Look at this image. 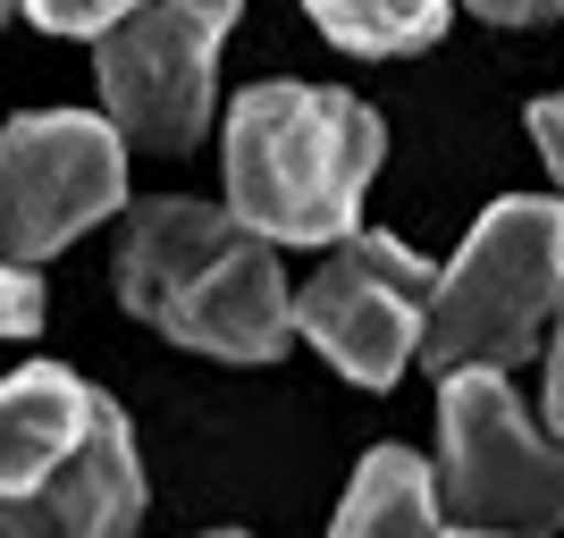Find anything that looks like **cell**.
<instances>
[{"label":"cell","instance_id":"6da1fadb","mask_svg":"<svg viewBox=\"0 0 564 538\" xmlns=\"http://www.w3.org/2000/svg\"><path fill=\"white\" fill-rule=\"evenodd\" d=\"M118 295L135 320L219 362H270L295 328V295L270 235H253L236 211L169 202V194L135 202L118 235Z\"/></svg>","mask_w":564,"mask_h":538},{"label":"cell","instance_id":"7a4b0ae2","mask_svg":"<svg viewBox=\"0 0 564 538\" xmlns=\"http://www.w3.org/2000/svg\"><path fill=\"white\" fill-rule=\"evenodd\" d=\"M379 168L371 101L337 85H253L228 110V202L270 244H346L362 235V186Z\"/></svg>","mask_w":564,"mask_h":538},{"label":"cell","instance_id":"3957f363","mask_svg":"<svg viewBox=\"0 0 564 538\" xmlns=\"http://www.w3.org/2000/svg\"><path fill=\"white\" fill-rule=\"evenodd\" d=\"M564 304V202L506 194L480 211L464 253L438 278V304L422 328V362L438 378L455 371H514L540 345L547 311Z\"/></svg>","mask_w":564,"mask_h":538},{"label":"cell","instance_id":"277c9868","mask_svg":"<svg viewBox=\"0 0 564 538\" xmlns=\"http://www.w3.org/2000/svg\"><path fill=\"white\" fill-rule=\"evenodd\" d=\"M245 0H143L135 18H118L94 43L101 110L118 143L143 152H186L212 118V59Z\"/></svg>","mask_w":564,"mask_h":538},{"label":"cell","instance_id":"5b68a950","mask_svg":"<svg viewBox=\"0 0 564 538\" xmlns=\"http://www.w3.org/2000/svg\"><path fill=\"white\" fill-rule=\"evenodd\" d=\"M127 202V143L110 118L43 110L0 127V261L34 270Z\"/></svg>","mask_w":564,"mask_h":538},{"label":"cell","instance_id":"8992f818","mask_svg":"<svg viewBox=\"0 0 564 538\" xmlns=\"http://www.w3.org/2000/svg\"><path fill=\"white\" fill-rule=\"evenodd\" d=\"M447 514L464 530H522L540 538L564 521V438H540L514 404L506 371H455L447 396Z\"/></svg>","mask_w":564,"mask_h":538},{"label":"cell","instance_id":"52a82bcc","mask_svg":"<svg viewBox=\"0 0 564 538\" xmlns=\"http://www.w3.org/2000/svg\"><path fill=\"white\" fill-rule=\"evenodd\" d=\"M430 304H438V270L397 235H346L295 295V328L329 353L354 387H397L404 362L422 353Z\"/></svg>","mask_w":564,"mask_h":538},{"label":"cell","instance_id":"ba28073f","mask_svg":"<svg viewBox=\"0 0 564 538\" xmlns=\"http://www.w3.org/2000/svg\"><path fill=\"white\" fill-rule=\"evenodd\" d=\"M143 521V463L127 421H101L43 488L0 505V538H127Z\"/></svg>","mask_w":564,"mask_h":538},{"label":"cell","instance_id":"9c48e42d","mask_svg":"<svg viewBox=\"0 0 564 538\" xmlns=\"http://www.w3.org/2000/svg\"><path fill=\"white\" fill-rule=\"evenodd\" d=\"M110 413H118V404L94 396V387H85L76 371H59V362H25V371H9V378H0V505L25 496V488H43L51 471L68 463Z\"/></svg>","mask_w":564,"mask_h":538},{"label":"cell","instance_id":"30bf717a","mask_svg":"<svg viewBox=\"0 0 564 538\" xmlns=\"http://www.w3.org/2000/svg\"><path fill=\"white\" fill-rule=\"evenodd\" d=\"M329 538H438V480H430V463L404 454V446L362 454Z\"/></svg>","mask_w":564,"mask_h":538},{"label":"cell","instance_id":"8fae6325","mask_svg":"<svg viewBox=\"0 0 564 538\" xmlns=\"http://www.w3.org/2000/svg\"><path fill=\"white\" fill-rule=\"evenodd\" d=\"M312 25L329 34L354 59H404V51H430L447 34L455 0H304Z\"/></svg>","mask_w":564,"mask_h":538},{"label":"cell","instance_id":"7c38bea8","mask_svg":"<svg viewBox=\"0 0 564 538\" xmlns=\"http://www.w3.org/2000/svg\"><path fill=\"white\" fill-rule=\"evenodd\" d=\"M135 9H143V0H25V18H34V25H51V34H94V43L110 34L118 18H135Z\"/></svg>","mask_w":564,"mask_h":538},{"label":"cell","instance_id":"4fadbf2b","mask_svg":"<svg viewBox=\"0 0 564 538\" xmlns=\"http://www.w3.org/2000/svg\"><path fill=\"white\" fill-rule=\"evenodd\" d=\"M34 328H43V286H34V270L0 261V337H34Z\"/></svg>","mask_w":564,"mask_h":538},{"label":"cell","instance_id":"5bb4252c","mask_svg":"<svg viewBox=\"0 0 564 538\" xmlns=\"http://www.w3.org/2000/svg\"><path fill=\"white\" fill-rule=\"evenodd\" d=\"M531 135H540V161L556 168V186H564V101H531Z\"/></svg>","mask_w":564,"mask_h":538},{"label":"cell","instance_id":"9a60e30c","mask_svg":"<svg viewBox=\"0 0 564 538\" xmlns=\"http://www.w3.org/2000/svg\"><path fill=\"white\" fill-rule=\"evenodd\" d=\"M489 25H531V18H547V9H564V0H471Z\"/></svg>","mask_w":564,"mask_h":538},{"label":"cell","instance_id":"2e32d148","mask_svg":"<svg viewBox=\"0 0 564 538\" xmlns=\"http://www.w3.org/2000/svg\"><path fill=\"white\" fill-rule=\"evenodd\" d=\"M547 421L564 438V311H556V345H547Z\"/></svg>","mask_w":564,"mask_h":538},{"label":"cell","instance_id":"e0dca14e","mask_svg":"<svg viewBox=\"0 0 564 538\" xmlns=\"http://www.w3.org/2000/svg\"><path fill=\"white\" fill-rule=\"evenodd\" d=\"M447 538H522V530H447Z\"/></svg>","mask_w":564,"mask_h":538},{"label":"cell","instance_id":"ac0fdd59","mask_svg":"<svg viewBox=\"0 0 564 538\" xmlns=\"http://www.w3.org/2000/svg\"><path fill=\"white\" fill-rule=\"evenodd\" d=\"M203 538H245V530H203Z\"/></svg>","mask_w":564,"mask_h":538},{"label":"cell","instance_id":"d6986e66","mask_svg":"<svg viewBox=\"0 0 564 538\" xmlns=\"http://www.w3.org/2000/svg\"><path fill=\"white\" fill-rule=\"evenodd\" d=\"M9 9H18V0H0V18H9Z\"/></svg>","mask_w":564,"mask_h":538}]
</instances>
